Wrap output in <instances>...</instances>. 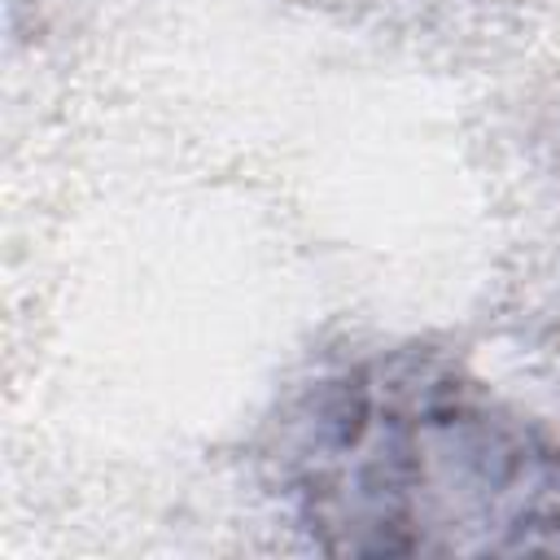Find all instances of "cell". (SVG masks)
I'll use <instances>...</instances> for the list:
<instances>
[{
	"mask_svg": "<svg viewBox=\"0 0 560 560\" xmlns=\"http://www.w3.org/2000/svg\"><path fill=\"white\" fill-rule=\"evenodd\" d=\"M551 451L451 376L363 372L328 389L302 446V499L341 551H560Z\"/></svg>",
	"mask_w": 560,
	"mask_h": 560,
	"instance_id": "cell-1",
	"label": "cell"
}]
</instances>
